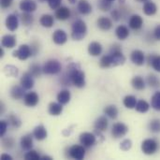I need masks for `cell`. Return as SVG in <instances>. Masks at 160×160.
I'll use <instances>...</instances> for the list:
<instances>
[{"instance_id":"cell-1","label":"cell","mask_w":160,"mask_h":160,"mask_svg":"<svg viewBox=\"0 0 160 160\" xmlns=\"http://www.w3.org/2000/svg\"><path fill=\"white\" fill-rule=\"evenodd\" d=\"M67 76L68 77L70 82L78 88H82L85 85V74L81 70L80 65L76 63H71L68 67Z\"/></svg>"},{"instance_id":"cell-2","label":"cell","mask_w":160,"mask_h":160,"mask_svg":"<svg viewBox=\"0 0 160 160\" xmlns=\"http://www.w3.org/2000/svg\"><path fill=\"white\" fill-rule=\"evenodd\" d=\"M87 34L86 23L82 20H77L71 26V38L74 40H82Z\"/></svg>"},{"instance_id":"cell-3","label":"cell","mask_w":160,"mask_h":160,"mask_svg":"<svg viewBox=\"0 0 160 160\" xmlns=\"http://www.w3.org/2000/svg\"><path fill=\"white\" fill-rule=\"evenodd\" d=\"M61 69H62L61 63L55 59H51L47 61L42 67V71L46 75H56L59 72H61Z\"/></svg>"},{"instance_id":"cell-4","label":"cell","mask_w":160,"mask_h":160,"mask_svg":"<svg viewBox=\"0 0 160 160\" xmlns=\"http://www.w3.org/2000/svg\"><path fill=\"white\" fill-rule=\"evenodd\" d=\"M159 149V143L155 139H146L142 143V151L147 156L154 155Z\"/></svg>"},{"instance_id":"cell-5","label":"cell","mask_w":160,"mask_h":160,"mask_svg":"<svg viewBox=\"0 0 160 160\" xmlns=\"http://www.w3.org/2000/svg\"><path fill=\"white\" fill-rule=\"evenodd\" d=\"M12 55H13V57H17L21 61H25L33 54H32L31 47L28 46L27 44H22L19 47V49L17 51L13 52Z\"/></svg>"},{"instance_id":"cell-6","label":"cell","mask_w":160,"mask_h":160,"mask_svg":"<svg viewBox=\"0 0 160 160\" xmlns=\"http://www.w3.org/2000/svg\"><path fill=\"white\" fill-rule=\"evenodd\" d=\"M80 142L85 148H89L94 146L97 143V136L94 133L83 132L80 135Z\"/></svg>"},{"instance_id":"cell-7","label":"cell","mask_w":160,"mask_h":160,"mask_svg":"<svg viewBox=\"0 0 160 160\" xmlns=\"http://www.w3.org/2000/svg\"><path fill=\"white\" fill-rule=\"evenodd\" d=\"M68 156L76 160H82L85 157V147L83 145H73L68 149Z\"/></svg>"},{"instance_id":"cell-8","label":"cell","mask_w":160,"mask_h":160,"mask_svg":"<svg viewBox=\"0 0 160 160\" xmlns=\"http://www.w3.org/2000/svg\"><path fill=\"white\" fill-rule=\"evenodd\" d=\"M128 132V128L123 123H116L112 128V136L114 139H119L127 135Z\"/></svg>"},{"instance_id":"cell-9","label":"cell","mask_w":160,"mask_h":160,"mask_svg":"<svg viewBox=\"0 0 160 160\" xmlns=\"http://www.w3.org/2000/svg\"><path fill=\"white\" fill-rule=\"evenodd\" d=\"M130 60L133 64L137 66H142L145 63V55L144 52L141 50H135L130 54Z\"/></svg>"},{"instance_id":"cell-10","label":"cell","mask_w":160,"mask_h":160,"mask_svg":"<svg viewBox=\"0 0 160 160\" xmlns=\"http://www.w3.org/2000/svg\"><path fill=\"white\" fill-rule=\"evenodd\" d=\"M34 76L28 71L23 73L22 79H21V85L25 89V90H30L34 86Z\"/></svg>"},{"instance_id":"cell-11","label":"cell","mask_w":160,"mask_h":160,"mask_svg":"<svg viewBox=\"0 0 160 160\" xmlns=\"http://www.w3.org/2000/svg\"><path fill=\"white\" fill-rule=\"evenodd\" d=\"M128 25L133 30H140L143 25V19L138 14H134L130 16L128 20Z\"/></svg>"},{"instance_id":"cell-12","label":"cell","mask_w":160,"mask_h":160,"mask_svg":"<svg viewBox=\"0 0 160 160\" xmlns=\"http://www.w3.org/2000/svg\"><path fill=\"white\" fill-rule=\"evenodd\" d=\"M39 100L38 95L36 92H29L25 94L23 98V102L27 107H35L38 105Z\"/></svg>"},{"instance_id":"cell-13","label":"cell","mask_w":160,"mask_h":160,"mask_svg":"<svg viewBox=\"0 0 160 160\" xmlns=\"http://www.w3.org/2000/svg\"><path fill=\"white\" fill-rule=\"evenodd\" d=\"M19 8L23 12H34L37 9V3L34 0H22L19 4Z\"/></svg>"},{"instance_id":"cell-14","label":"cell","mask_w":160,"mask_h":160,"mask_svg":"<svg viewBox=\"0 0 160 160\" xmlns=\"http://www.w3.org/2000/svg\"><path fill=\"white\" fill-rule=\"evenodd\" d=\"M68 40V35L64 30L57 29L53 32L52 35V41L57 45H63Z\"/></svg>"},{"instance_id":"cell-15","label":"cell","mask_w":160,"mask_h":160,"mask_svg":"<svg viewBox=\"0 0 160 160\" xmlns=\"http://www.w3.org/2000/svg\"><path fill=\"white\" fill-rule=\"evenodd\" d=\"M6 27L11 31L14 32L19 27V19L15 14H9L6 19Z\"/></svg>"},{"instance_id":"cell-16","label":"cell","mask_w":160,"mask_h":160,"mask_svg":"<svg viewBox=\"0 0 160 160\" xmlns=\"http://www.w3.org/2000/svg\"><path fill=\"white\" fill-rule=\"evenodd\" d=\"M110 55L112 57V67H117L124 65L126 62V57L123 54L122 51L118 52H110Z\"/></svg>"},{"instance_id":"cell-17","label":"cell","mask_w":160,"mask_h":160,"mask_svg":"<svg viewBox=\"0 0 160 160\" xmlns=\"http://www.w3.org/2000/svg\"><path fill=\"white\" fill-rule=\"evenodd\" d=\"M71 12L70 9L67 7H59L57 9H55V18L59 21H66L70 18Z\"/></svg>"},{"instance_id":"cell-18","label":"cell","mask_w":160,"mask_h":160,"mask_svg":"<svg viewBox=\"0 0 160 160\" xmlns=\"http://www.w3.org/2000/svg\"><path fill=\"white\" fill-rule=\"evenodd\" d=\"M78 11L82 15H88L92 12V6L87 0H79L77 5Z\"/></svg>"},{"instance_id":"cell-19","label":"cell","mask_w":160,"mask_h":160,"mask_svg":"<svg viewBox=\"0 0 160 160\" xmlns=\"http://www.w3.org/2000/svg\"><path fill=\"white\" fill-rule=\"evenodd\" d=\"M97 23H98V27L102 31H108L112 27V20L110 18L104 17V16L98 18V21H97Z\"/></svg>"},{"instance_id":"cell-20","label":"cell","mask_w":160,"mask_h":160,"mask_svg":"<svg viewBox=\"0 0 160 160\" xmlns=\"http://www.w3.org/2000/svg\"><path fill=\"white\" fill-rule=\"evenodd\" d=\"M16 38L13 35H5L1 39V45L8 49H12L16 46Z\"/></svg>"},{"instance_id":"cell-21","label":"cell","mask_w":160,"mask_h":160,"mask_svg":"<svg viewBox=\"0 0 160 160\" xmlns=\"http://www.w3.org/2000/svg\"><path fill=\"white\" fill-rule=\"evenodd\" d=\"M33 135L31 134H27L22 137L21 139V147L22 150L24 151H29L32 149L33 147Z\"/></svg>"},{"instance_id":"cell-22","label":"cell","mask_w":160,"mask_h":160,"mask_svg":"<svg viewBox=\"0 0 160 160\" xmlns=\"http://www.w3.org/2000/svg\"><path fill=\"white\" fill-rule=\"evenodd\" d=\"M142 10H143V13L147 16H153L157 13L158 11V7L157 5L152 2L151 0L147 1L144 3L143 5V8H142Z\"/></svg>"},{"instance_id":"cell-23","label":"cell","mask_w":160,"mask_h":160,"mask_svg":"<svg viewBox=\"0 0 160 160\" xmlns=\"http://www.w3.org/2000/svg\"><path fill=\"white\" fill-rule=\"evenodd\" d=\"M88 52L92 56H98L102 52V45L99 42L93 41L88 45Z\"/></svg>"},{"instance_id":"cell-24","label":"cell","mask_w":160,"mask_h":160,"mask_svg":"<svg viewBox=\"0 0 160 160\" xmlns=\"http://www.w3.org/2000/svg\"><path fill=\"white\" fill-rule=\"evenodd\" d=\"M47 130L46 128L42 126V125H39L38 127L35 128L34 131H33V136L38 140V141H43L47 138Z\"/></svg>"},{"instance_id":"cell-25","label":"cell","mask_w":160,"mask_h":160,"mask_svg":"<svg viewBox=\"0 0 160 160\" xmlns=\"http://www.w3.org/2000/svg\"><path fill=\"white\" fill-rule=\"evenodd\" d=\"M24 88L22 86H18V85H14L11 89H10V97L13 99L19 100L22 99V98H24Z\"/></svg>"},{"instance_id":"cell-26","label":"cell","mask_w":160,"mask_h":160,"mask_svg":"<svg viewBox=\"0 0 160 160\" xmlns=\"http://www.w3.org/2000/svg\"><path fill=\"white\" fill-rule=\"evenodd\" d=\"M108 125H109V123H108L107 118L105 116H100V117H98L96 120L95 125H94V128H95L96 130H98V131L102 132V131L107 130Z\"/></svg>"},{"instance_id":"cell-27","label":"cell","mask_w":160,"mask_h":160,"mask_svg":"<svg viewBox=\"0 0 160 160\" xmlns=\"http://www.w3.org/2000/svg\"><path fill=\"white\" fill-rule=\"evenodd\" d=\"M48 112L52 116H58L62 113L63 112V106L61 103H56V102H52L49 105Z\"/></svg>"},{"instance_id":"cell-28","label":"cell","mask_w":160,"mask_h":160,"mask_svg":"<svg viewBox=\"0 0 160 160\" xmlns=\"http://www.w3.org/2000/svg\"><path fill=\"white\" fill-rule=\"evenodd\" d=\"M148 64L158 72L160 73V55L150 54L147 58Z\"/></svg>"},{"instance_id":"cell-29","label":"cell","mask_w":160,"mask_h":160,"mask_svg":"<svg viewBox=\"0 0 160 160\" xmlns=\"http://www.w3.org/2000/svg\"><path fill=\"white\" fill-rule=\"evenodd\" d=\"M39 22L43 27L50 28L54 23V18L51 14H43L39 19Z\"/></svg>"},{"instance_id":"cell-30","label":"cell","mask_w":160,"mask_h":160,"mask_svg":"<svg viewBox=\"0 0 160 160\" xmlns=\"http://www.w3.org/2000/svg\"><path fill=\"white\" fill-rule=\"evenodd\" d=\"M115 34L116 37L121 39V40H125L128 38L129 36V29L126 26V25H119L117 26V28L115 29Z\"/></svg>"},{"instance_id":"cell-31","label":"cell","mask_w":160,"mask_h":160,"mask_svg":"<svg viewBox=\"0 0 160 160\" xmlns=\"http://www.w3.org/2000/svg\"><path fill=\"white\" fill-rule=\"evenodd\" d=\"M131 84H132V87L138 91H142L145 88V82L143 78L141 76H135L131 80Z\"/></svg>"},{"instance_id":"cell-32","label":"cell","mask_w":160,"mask_h":160,"mask_svg":"<svg viewBox=\"0 0 160 160\" xmlns=\"http://www.w3.org/2000/svg\"><path fill=\"white\" fill-rule=\"evenodd\" d=\"M70 98H71V95L68 90H62L57 95V101L61 103L62 105H65L69 102Z\"/></svg>"},{"instance_id":"cell-33","label":"cell","mask_w":160,"mask_h":160,"mask_svg":"<svg viewBox=\"0 0 160 160\" xmlns=\"http://www.w3.org/2000/svg\"><path fill=\"white\" fill-rule=\"evenodd\" d=\"M137 98L136 97L132 96V95H128L127 97H125L124 100H123V103L125 105L126 108L128 109H134L137 105Z\"/></svg>"},{"instance_id":"cell-34","label":"cell","mask_w":160,"mask_h":160,"mask_svg":"<svg viewBox=\"0 0 160 160\" xmlns=\"http://www.w3.org/2000/svg\"><path fill=\"white\" fill-rule=\"evenodd\" d=\"M104 113L111 119H116L118 116V109L114 105H109V106L105 107Z\"/></svg>"},{"instance_id":"cell-35","label":"cell","mask_w":160,"mask_h":160,"mask_svg":"<svg viewBox=\"0 0 160 160\" xmlns=\"http://www.w3.org/2000/svg\"><path fill=\"white\" fill-rule=\"evenodd\" d=\"M147 84L151 87V88H158L160 87V79L155 74H149L147 77Z\"/></svg>"},{"instance_id":"cell-36","label":"cell","mask_w":160,"mask_h":160,"mask_svg":"<svg viewBox=\"0 0 160 160\" xmlns=\"http://www.w3.org/2000/svg\"><path fill=\"white\" fill-rule=\"evenodd\" d=\"M135 109H136V111H137L138 112L145 113V112H147L149 111L150 105H149V103H148L147 101L142 99V100H140V101L137 102V105H136Z\"/></svg>"},{"instance_id":"cell-37","label":"cell","mask_w":160,"mask_h":160,"mask_svg":"<svg viewBox=\"0 0 160 160\" xmlns=\"http://www.w3.org/2000/svg\"><path fill=\"white\" fill-rule=\"evenodd\" d=\"M21 21L24 26H29L34 22V17L30 12H23L21 15Z\"/></svg>"},{"instance_id":"cell-38","label":"cell","mask_w":160,"mask_h":160,"mask_svg":"<svg viewBox=\"0 0 160 160\" xmlns=\"http://www.w3.org/2000/svg\"><path fill=\"white\" fill-rule=\"evenodd\" d=\"M3 71L5 73V75L8 76V77H16L18 75V68L12 65H8V66H6L4 68H3Z\"/></svg>"},{"instance_id":"cell-39","label":"cell","mask_w":160,"mask_h":160,"mask_svg":"<svg viewBox=\"0 0 160 160\" xmlns=\"http://www.w3.org/2000/svg\"><path fill=\"white\" fill-rule=\"evenodd\" d=\"M151 106L154 110L160 112V91L154 94L151 98Z\"/></svg>"},{"instance_id":"cell-40","label":"cell","mask_w":160,"mask_h":160,"mask_svg":"<svg viewBox=\"0 0 160 160\" xmlns=\"http://www.w3.org/2000/svg\"><path fill=\"white\" fill-rule=\"evenodd\" d=\"M8 123L15 128H19L22 125V122L20 120V118L15 115L14 113H10L8 116Z\"/></svg>"},{"instance_id":"cell-41","label":"cell","mask_w":160,"mask_h":160,"mask_svg":"<svg viewBox=\"0 0 160 160\" xmlns=\"http://www.w3.org/2000/svg\"><path fill=\"white\" fill-rule=\"evenodd\" d=\"M99 66L102 68H108L112 67V57L111 55H104L101 57L100 61H99Z\"/></svg>"},{"instance_id":"cell-42","label":"cell","mask_w":160,"mask_h":160,"mask_svg":"<svg viewBox=\"0 0 160 160\" xmlns=\"http://www.w3.org/2000/svg\"><path fill=\"white\" fill-rule=\"evenodd\" d=\"M98 7L101 11H109L112 9V2L110 0H98Z\"/></svg>"},{"instance_id":"cell-43","label":"cell","mask_w":160,"mask_h":160,"mask_svg":"<svg viewBox=\"0 0 160 160\" xmlns=\"http://www.w3.org/2000/svg\"><path fill=\"white\" fill-rule=\"evenodd\" d=\"M149 130L153 133H159L160 132V120L154 119L149 123Z\"/></svg>"},{"instance_id":"cell-44","label":"cell","mask_w":160,"mask_h":160,"mask_svg":"<svg viewBox=\"0 0 160 160\" xmlns=\"http://www.w3.org/2000/svg\"><path fill=\"white\" fill-rule=\"evenodd\" d=\"M29 72H30L34 77H39L40 74H41V72H43V71H42V68H40L39 65H38V64H33V65H31L30 68H29Z\"/></svg>"},{"instance_id":"cell-45","label":"cell","mask_w":160,"mask_h":160,"mask_svg":"<svg viewBox=\"0 0 160 160\" xmlns=\"http://www.w3.org/2000/svg\"><path fill=\"white\" fill-rule=\"evenodd\" d=\"M41 158L39 154L37 153L34 150H29L25 155H24V159L26 160H39Z\"/></svg>"},{"instance_id":"cell-46","label":"cell","mask_w":160,"mask_h":160,"mask_svg":"<svg viewBox=\"0 0 160 160\" xmlns=\"http://www.w3.org/2000/svg\"><path fill=\"white\" fill-rule=\"evenodd\" d=\"M2 145L5 149L7 150H9L11 149L13 146H14V140L12 138H6V139H3V142H2Z\"/></svg>"},{"instance_id":"cell-47","label":"cell","mask_w":160,"mask_h":160,"mask_svg":"<svg viewBox=\"0 0 160 160\" xmlns=\"http://www.w3.org/2000/svg\"><path fill=\"white\" fill-rule=\"evenodd\" d=\"M132 147V142L130 140H124L120 144V149L123 151H128Z\"/></svg>"},{"instance_id":"cell-48","label":"cell","mask_w":160,"mask_h":160,"mask_svg":"<svg viewBox=\"0 0 160 160\" xmlns=\"http://www.w3.org/2000/svg\"><path fill=\"white\" fill-rule=\"evenodd\" d=\"M111 15L114 21H119L121 19V17L123 16V13H122V10L115 8V9H112V11L111 12Z\"/></svg>"},{"instance_id":"cell-49","label":"cell","mask_w":160,"mask_h":160,"mask_svg":"<svg viewBox=\"0 0 160 160\" xmlns=\"http://www.w3.org/2000/svg\"><path fill=\"white\" fill-rule=\"evenodd\" d=\"M48 5L52 9H57L59 7H61L62 0H48Z\"/></svg>"},{"instance_id":"cell-50","label":"cell","mask_w":160,"mask_h":160,"mask_svg":"<svg viewBox=\"0 0 160 160\" xmlns=\"http://www.w3.org/2000/svg\"><path fill=\"white\" fill-rule=\"evenodd\" d=\"M8 129V122H6L5 120H2L0 122V136L4 137V135L6 134Z\"/></svg>"},{"instance_id":"cell-51","label":"cell","mask_w":160,"mask_h":160,"mask_svg":"<svg viewBox=\"0 0 160 160\" xmlns=\"http://www.w3.org/2000/svg\"><path fill=\"white\" fill-rule=\"evenodd\" d=\"M13 0H0V4L2 8H8L12 5Z\"/></svg>"},{"instance_id":"cell-52","label":"cell","mask_w":160,"mask_h":160,"mask_svg":"<svg viewBox=\"0 0 160 160\" xmlns=\"http://www.w3.org/2000/svg\"><path fill=\"white\" fill-rule=\"evenodd\" d=\"M154 37H155L156 39L160 40V24L155 28V30H154Z\"/></svg>"},{"instance_id":"cell-53","label":"cell","mask_w":160,"mask_h":160,"mask_svg":"<svg viewBox=\"0 0 160 160\" xmlns=\"http://www.w3.org/2000/svg\"><path fill=\"white\" fill-rule=\"evenodd\" d=\"M1 160H12V157L8 154H3L1 155Z\"/></svg>"},{"instance_id":"cell-54","label":"cell","mask_w":160,"mask_h":160,"mask_svg":"<svg viewBox=\"0 0 160 160\" xmlns=\"http://www.w3.org/2000/svg\"><path fill=\"white\" fill-rule=\"evenodd\" d=\"M52 158H51V157H48V156H43V157H41V158L40 160H52Z\"/></svg>"},{"instance_id":"cell-55","label":"cell","mask_w":160,"mask_h":160,"mask_svg":"<svg viewBox=\"0 0 160 160\" xmlns=\"http://www.w3.org/2000/svg\"><path fill=\"white\" fill-rule=\"evenodd\" d=\"M4 56V50H3V48H0V57L2 58Z\"/></svg>"},{"instance_id":"cell-56","label":"cell","mask_w":160,"mask_h":160,"mask_svg":"<svg viewBox=\"0 0 160 160\" xmlns=\"http://www.w3.org/2000/svg\"><path fill=\"white\" fill-rule=\"evenodd\" d=\"M1 109H0V111H1V114H3L4 113V105H3V103L1 102Z\"/></svg>"},{"instance_id":"cell-57","label":"cell","mask_w":160,"mask_h":160,"mask_svg":"<svg viewBox=\"0 0 160 160\" xmlns=\"http://www.w3.org/2000/svg\"><path fill=\"white\" fill-rule=\"evenodd\" d=\"M70 4H75L77 2V0H68Z\"/></svg>"},{"instance_id":"cell-58","label":"cell","mask_w":160,"mask_h":160,"mask_svg":"<svg viewBox=\"0 0 160 160\" xmlns=\"http://www.w3.org/2000/svg\"><path fill=\"white\" fill-rule=\"evenodd\" d=\"M136 1H137V2H144V3H145V2H147V1H149V0H136Z\"/></svg>"},{"instance_id":"cell-59","label":"cell","mask_w":160,"mask_h":160,"mask_svg":"<svg viewBox=\"0 0 160 160\" xmlns=\"http://www.w3.org/2000/svg\"><path fill=\"white\" fill-rule=\"evenodd\" d=\"M38 2H40V3H43V2H45V1H48V0H38Z\"/></svg>"},{"instance_id":"cell-60","label":"cell","mask_w":160,"mask_h":160,"mask_svg":"<svg viewBox=\"0 0 160 160\" xmlns=\"http://www.w3.org/2000/svg\"><path fill=\"white\" fill-rule=\"evenodd\" d=\"M119 1H120V3H122V4L125 3V0H119Z\"/></svg>"},{"instance_id":"cell-61","label":"cell","mask_w":160,"mask_h":160,"mask_svg":"<svg viewBox=\"0 0 160 160\" xmlns=\"http://www.w3.org/2000/svg\"><path fill=\"white\" fill-rule=\"evenodd\" d=\"M110 1H111V2H113V1H114V0H110Z\"/></svg>"}]
</instances>
